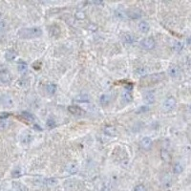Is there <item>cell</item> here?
<instances>
[{
  "instance_id": "obj_3",
  "label": "cell",
  "mask_w": 191,
  "mask_h": 191,
  "mask_svg": "<svg viewBox=\"0 0 191 191\" xmlns=\"http://www.w3.org/2000/svg\"><path fill=\"white\" fill-rule=\"evenodd\" d=\"M12 81V74L4 67H0V82L3 84H9Z\"/></svg>"
},
{
  "instance_id": "obj_14",
  "label": "cell",
  "mask_w": 191,
  "mask_h": 191,
  "mask_svg": "<svg viewBox=\"0 0 191 191\" xmlns=\"http://www.w3.org/2000/svg\"><path fill=\"white\" fill-rule=\"evenodd\" d=\"M144 100L147 103H153L155 102V96H154V93L151 92V91H148L144 94Z\"/></svg>"
},
{
  "instance_id": "obj_10",
  "label": "cell",
  "mask_w": 191,
  "mask_h": 191,
  "mask_svg": "<svg viewBox=\"0 0 191 191\" xmlns=\"http://www.w3.org/2000/svg\"><path fill=\"white\" fill-rule=\"evenodd\" d=\"M181 74V71H180L179 66L177 65H171L168 68V75H169L171 77H178Z\"/></svg>"
},
{
  "instance_id": "obj_12",
  "label": "cell",
  "mask_w": 191,
  "mask_h": 191,
  "mask_svg": "<svg viewBox=\"0 0 191 191\" xmlns=\"http://www.w3.org/2000/svg\"><path fill=\"white\" fill-rule=\"evenodd\" d=\"M0 102H1V105L5 106V107H12L13 106V99H11L8 96H3V97L0 98Z\"/></svg>"
},
{
  "instance_id": "obj_19",
  "label": "cell",
  "mask_w": 191,
  "mask_h": 191,
  "mask_svg": "<svg viewBox=\"0 0 191 191\" xmlns=\"http://www.w3.org/2000/svg\"><path fill=\"white\" fill-rule=\"evenodd\" d=\"M161 160L164 161H166L167 162V161H169L171 160V156H170L169 152H168L167 150L162 149L161 151Z\"/></svg>"
},
{
  "instance_id": "obj_33",
  "label": "cell",
  "mask_w": 191,
  "mask_h": 191,
  "mask_svg": "<svg viewBox=\"0 0 191 191\" xmlns=\"http://www.w3.org/2000/svg\"><path fill=\"white\" fill-rule=\"evenodd\" d=\"M12 175H13V177H14V178L19 177V176L21 175V172H20V169H19V168H16L15 170H14L13 173H12Z\"/></svg>"
},
{
  "instance_id": "obj_31",
  "label": "cell",
  "mask_w": 191,
  "mask_h": 191,
  "mask_svg": "<svg viewBox=\"0 0 191 191\" xmlns=\"http://www.w3.org/2000/svg\"><path fill=\"white\" fill-rule=\"evenodd\" d=\"M46 125H47L48 128L53 129V128L55 126V120H54V119H51V117H50V119H48V120H47V122H46Z\"/></svg>"
},
{
  "instance_id": "obj_22",
  "label": "cell",
  "mask_w": 191,
  "mask_h": 191,
  "mask_svg": "<svg viewBox=\"0 0 191 191\" xmlns=\"http://www.w3.org/2000/svg\"><path fill=\"white\" fill-rule=\"evenodd\" d=\"M17 68H18V71L21 73V74H25V73L28 71V65H27L26 62H23V61L20 60L18 62Z\"/></svg>"
},
{
  "instance_id": "obj_37",
  "label": "cell",
  "mask_w": 191,
  "mask_h": 191,
  "mask_svg": "<svg viewBox=\"0 0 191 191\" xmlns=\"http://www.w3.org/2000/svg\"><path fill=\"white\" fill-rule=\"evenodd\" d=\"M33 68H35L36 70H39L41 68V63H39V64H38V62L35 63V64H33Z\"/></svg>"
},
{
  "instance_id": "obj_16",
  "label": "cell",
  "mask_w": 191,
  "mask_h": 191,
  "mask_svg": "<svg viewBox=\"0 0 191 191\" xmlns=\"http://www.w3.org/2000/svg\"><path fill=\"white\" fill-rule=\"evenodd\" d=\"M75 100L77 102H89L90 98H89V96L86 95V94H81V95L77 96Z\"/></svg>"
},
{
  "instance_id": "obj_35",
  "label": "cell",
  "mask_w": 191,
  "mask_h": 191,
  "mask_svg": "<svg viewBox=\"0 0 191 191\" xmlns=\"http://www.w3.org/2000/svg\"><path fill=\"white\" fill-rule=\"evenodd\" d=\"M138 74H140V75H143V74H145V73H146V70H145L144 68H139L137 71H136Z\"/></svg>"
},
{
  "instance_id": "obj_17",
  "label": "cell",
  "mask_w": 191,
  "mask_h": 191,
  "mask_svg": "<svg viewBox=\"0 0 191 191\" xmlns=\"http://www.w3.org/2000/svg\"><path fill=\"white\" fill-rule=\"evenodd\" d=\"M16 55H17L16 52L13 51V50H9V51H7L6 54H5V58H6L8 61H12V60L15 59Z\"/></svg>"
},
{
  "instance_id": "obj_13",
  "label": "cell",
  "mask_w": 191,
  "mask_h": 191,
  "mask_svg": "<svg viewBox=\"0 0 191 191\" xmlns=\"http://www.w3.org/2000/svg\"><path fill=\"white\" fill-rule=\"evenodd\" d=\"M68 111L70 112L71 114L73 115H76V116H80L83 113V110L80 108V107H78V106L77 105H71L68 107Z\"/></svg>"
},
{
  "instance_id": "obj_28",
  "label": "cell",
  "mask_w": 191,
  "mask_h": 191,
  "mask_svg": "<svg viewBox=\"0 0 191 191\" xmlns=\"http://www.w3.org/2000/svg\"><path fill=\"white\" fill-rule=\"evenodd\" d=\"M9 124H10V122L7 120L0 121V129H1V130H5L6 128H8Z\"/></svg>"
},
{
  "instance_id": "obj_29",
  "label": "cell",
  "mask_w": 191,
  "mask_h": 191,
  "mask_svg": "<svg viewBox=\"0 0 191 191\" xmlns=\"http://www.w3.org/2000/svg\"><path fill=\"white\" fill-rule=\"evenodd\" d=\"M173 172L176 173V174H180L183 172V166L180 164H176L175 165H174V168H173Z\"/></svg>"
},
{
  "instance_id": "obj_26",
  "label": "cell",
  "mask_w": 191,
  "mask_h": 191,
  "mask_svg": "<svg viewBox=\"0 0 191 191\" xmlns=\"http://www.w3.org/2000/svg\"><path fill=\"white\" fill-rule=\"evenodd\" d=\"M42 183H43L44 184H47V185H53V184H55V183H57V180H55V179H53V178L44 179Z\"/></svg>"
},
{
  "instance_id": "obj_9",
  "label": "cell",
  "mask_w": 191,
  "mask_h": 191,
  "mask_svg": "<svg viewBox=\"0 0 191 191\" xmlns=\"http://www.w3.org/2000/svg\"><path fill=\"white\" fill-rule=\"evenodd\" d=\"M121 38V40L126 44H133V43H135V41H136L135 36L133 35H131V33H122Z\"/></svg>"
},
{
  "instance_id": "obj_11",
  "label": "cell",
  "mask_w": 191,
  "mask_h": 191,
  "mask_svg": "<svg viewBox=\"0 0 191 191\" xmlns=\"http://www.w3.org/2000/svg\"><path fill=\"white\" fill-rule=\"evenodd\" d=\"M121 99L122 102L124 103H128V102H131L132 99H133V97H132V94L130 92V90H124V91L122 92L121 94Z\"/></svg>"
},
{
  "instance_id": "obj_5",
  "label": "cell",
  "mask_w": 191,
  "mask_h": 191,
  "mask_svg": "<svg viewBox=\"0 0 191 191\" xmlns=\"http://www.w3.org/2000/svg\"><path fill=\"white\" fill-rule=\"evenodd\" d=\"M18 119L22 121H24L27 124H29V123H32L36 121V117H33V114L29 113V112H23V113H21L20 117H18Z\"/></svg>"
},
{
  "instance_id": "obj_6",
  "label": "cell",
  "mask_w": 191,
  "mask_h": 191,
  "mask_svg": "<svg viewBox=\"0 0 191 191\" xmlns=\"http://www.w3.org/2000/svg\"><path fill=\"white\" fill-rule=\"evenodd\" d=\"M176 106V99L173 97L167 98L164 102V109L165 111H171L175 108Z\"/></svg>"
},
{
  "instance_id": "obj_30",
  "label": "cell",
  "mask_w": 191,
  "mask_h": 191,
  "mask_svg": "<svg viewBox=\"0 0 191 191\" xmlns=\"http://www.w3.org/2000/svg\"><path fill=\"white\" fill-rule=\"evenodd\" d=\"M8 29V23L5 20H0V32H5Z\"/></svg>"
},
{
  "instance_id": "obj_4",
  "label": "cell",
  "mask_w": 191,
  "mask_h": 191,
  "mask_svg": "<svg viewBox=\"0 0 191 191\" xmlns=\"http://www.w3.org/2000/svg\"><path fill=\"white\" fill-rule=\"evenodd\" d=\"M139 46L142 47V49H145V50H151V49L155 48L156 42H155V40L153 38L147 37V38L142 39V40L139 42Z\"/></svg>"
},
{
  "instance_id": "obj_15",
  "label": "cell",
  "mask_w": 191,
  "mask_h": 191,
  "mask_svg": "<svg viewBox=\"0 0 191 191\" xmlns=\"http://www.w3.org/2000/svg\"><path fill=\"white\" fill-rule=\"evenodd\" d=\"M110 100H111V97L110 95H102V97L99 98V102L102 106H107L110 103Z\"/></svg>"
},
{
  "instance_id": "obj_20",
  "label": "cell",
  "mask_w": 191,
  "mask_h": 191,
  "mask_svg": "<svg viewBox=\"0 0 191 191\" xmlns=\"http://www.w3.org/2000/svg\"><path fill=\"white\" fill-rule=\"evenodd\" d=\"M46 91L49 95H54L57 91V85L55 83H48L46 85Z\"/></svg>"
},
{
  "instance_id": "obj_2",
  "label": "cell",
  "mask_w": 191,
  "mask_h": 191,
  "mask_svg": "<svg viewBox=\"0 0 191 191\" xmlns=\"http://www.w3.org/2000/svg\"><path fill=\"white\" fill-rule=\"evenodd\" d=\"M164 75L162 74H154V75H151V76H147V77H142V83L144 82L143 85H149V84H154V83H157V82H159L161 80H164Z\"/></svg>"
},
{
  "instance_id": "obj_8",
  "label": "cell",
  "mask_w": 191,
  "mask_h": 191,
  "mask_svg": "<svg viewBox=\"0 0 191 191\" xmlns=\"http://www.w3.org/2000/svg\"><path fill=\"white\" fill-rule=\"evenodd\" d=\"M142 16V12L139 9H132L126 12V17L132 18V19H138Z\"/></svg>"
},
{
  "instance_id": "obj_7",
  "label": "cell",
  "mask_w": 191,
  "mask_h": 191,
  "mask_svg": "<svg viewBox=\"0 0 191 191\" xmlns=\"http://www.w3.org/2000/svg\"><path fill=\"white\" fill-rule=\"evenodd\" d=\"M152 139H151L150 138L148 137H145L143 138L142 140H140V142H139V145H140V147H142L143 150H150L151 147H152Z\"/></svg>"
},
{
  "instance_id": "obj_24",
  "label": "cell",
  "mask_w": 191,
  "mask_h": 191,
  "mask_svg": "<svg viewBox=\"0 0 191 191\" xmlns=\"http://www.w3.org/2000/svg\"><path fill=\"white\" fill-rule=\"evenodd\" d=\"M115 15L117 16V17H119V18L124 19V18H126V12H125V11L121 10V9H117L115 11Z\"/></svg>"
},
{
  "instance_id": "obj_18",
  "label": "cell",
  "mask_w": 191,
  "mask_h": 191,
  "mask_svg": "<svg viewBox=\"0 0 191 191\" xmlns=\"http://www.w3.org/2000/svg\"><path fill=\"white\" fill-rule=\"evenodd\" d=\"M139 29L140 32H142V33H147L150 29V26L147 22L142 21V22H139Z\"/></svg>"
},
{
  "instance_id": "obj_25",
  "label": "cell",
  "mask_w": 191,
  "mask_h": 191,
  "mask_svg": "<svg viewBox=\"0 0 191 191\" xmlns=\"http://www.w3.org/2000/svg\"><path fill=\"white\" fill-rule=\"evenodd\" d=\"M183 48V44L181 43V42H175L174 43V46H173V49H174V51L179 53V52H181Z\"/></svg>"
},
{
  "instance_id": "obj_34",
  "label": "cell",
  "mask_w": 191,
  "mask_h": 191,
  "mask_svg": "<svg viewBox=\"0 0 191 191\" xmlns=\"http://www.w3.org/2000/svg\"><path fill=\"white\" fill-rule=\"evenodd\" d=\"M149 110V108L147 107V106H142V107H139V110H137V113H140V112H146V111H148Z\"/></svg>"
},
{
  "instance_id": "obj_32",
  "label": "cell",
  "mask_w": 191,
  "mask_h": 191,
  "mask_svg": "<svg viewBox=\"0 0 191 191\" xmlns=\"http://www.w3.org/2000/svg\"><path fill=\"white\" fill-rule=\"evenodd\" d=\"M133 191H146V188H145L143 184H138L135 186Z\"/></svg>"
},
{
  "instance_id": "obj_36",
  "label": "cell",
  "mask_w": 191,
  "mask_h": 191,
  "mask_svg": "<svg viewBox=\"0 0 191 191\" xmlns=\"http://www.w3.org/2000/svg\"><path fill=\"white\" fill-rule=\"evenodd\" d=\"M10 115V113H0V119H6Z\"/></svg>"
},
{
  "instance_id": "obj_27",
  "label": "cell",
  "mask_w": 191,
  "mask_h": 191,
  "mask_svg": "<svg viewBox=\"0 0 191 191\" xmlns=\"http://www.w3.org/2000/svg\"><path fill=\"white\" fill-rule=\"evenodd\" d=\"M22 138H23V139H21V142L23 143H26V144L30 143L32 142V139H33V137L31 136V135H24Z\"/></svg>"
},
{
  "instance_id": "obj_38",
  "label": "cell",
  "mask_w": 191,
  "mask_h": 191,
  "mask_svg": "<svg viewBox=\"0 0 191 191\" xmlns=\"http://www.w3.org/2000/svg\"><path fill=\"white\" fill-rule=\"evenodd\" d=\"M35 128H36V129H38L39 131H41V130H42L41 127H39V126H37V125H35Z\"/></svg>"
},
{
  "instance_id": "obj_1",
  "label": "cell",
  "mask_w": 191,
  "mask_h": 191,
  "mask_svg": "<svg viewBox=\"0 0 191 191\" xmlns=\"http://www.w3.org/2000/svg\"><path fill=\"white\" fill-rule=\"evenodd\" d=\"M42 35L41 28L38 27H31V28H23L18 32V36L22 39H32L36 38Z\"/></svg>"
},
{
  "instance_id": "obj_21",
  "label": "cell",
  "mask_w": 191,
  "mask_h": 191,
  "mask_svg": "<svg viewBox=\"0 0 191 191\" xmlns=\"http://www.w3.org/2000/svg\"><path fill=\"white\" fill-rule=\"evenodd\" d=\"M104 133L106 135H108V136H110V137H114V136H116L117 131H116V128L115 127H113V126H107V127H105V129H104Z\"/></svg>"
},
{
  "instance_id": "obj_23",
  "label": "cell",
  "mask_w": 191,
  "mask_h": 191,
  "mask_svg": "<svg viewBox=\"0 0 191 191\" xmlns=\"http://www.w3.org/2000/svg\"><path fill=\"white\" fill-rule=\"evenodd\" d=\"M66 171L70 174H75L77 172V166L74 164H69L66 166Z\"/></svg>"
}]
</instances>
